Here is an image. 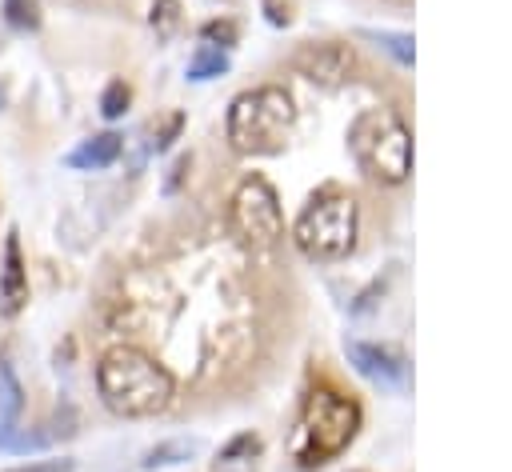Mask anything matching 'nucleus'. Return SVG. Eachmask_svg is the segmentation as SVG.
Here are the masks:
<instances>
[{
	"label": "nucleus",
	"mask_w": 512,
	"mask_h": 472,
	"mask_svg": "<svg viewBox=\"0 0 512 472\" xmlns=\"http://www.w3.org/2000/svg\"><path fill=\"white\" fill-rule=\"evenodd\" d=\"M356 428H360V408L332 388H316L300 408V420L292 432V456L304 468L324 464L352 444Z\"/></svg>",
	"instance_id": "nucleus-4"
},
{
	"label": "nucleus",
	"mask_w": 512,
	"mask_h": 472,
	"mask_svg": "<svg viewBox=\"0 0 512 472\" xmlns=\"http://www.w3.org/2000/svg\"><path fill=\"white\" fill-rule=\"evenodd\" d=\"M20 412H24V388L12 372V364L0 360V448H12L16 428H20Z\"/></svg>",
	"instance_id": "nucleus-10"
},
{
	"label": "nucleus",
	"mask_w": 512,
	"mask_h": 472,
	"mask_svg": "<svg viewBox=\"0 0 512 472\" xmlns=\"http://www.w3.org/2000/svg\"><path fill=\"white\" fill-rule=\"evenodd\" d=\"M220 72H228L224 48H220V44H200V48L192 52V60H188V80H212V76H220Z\"/></svg>",
	"instance_id": "nucleus-12"
},
{
	"label": "nucleus",
	"mask_w": 512,
	"mask_h": 472,
	"mask_svg": "<svg viewBox=\"0 0 512 472\" xmlns=\"http://www.w3.org/2000/svg\"><path fill=\"white\" fill-rule=\"evenodd\" d=\"M256 456H260V436L240 432V436H232V440L220 448V456H216V472L236 468V464H248V460H256Z\"/></svg>",
	"instance_id": "nucleus-15"
},
{
	"label": "nucleus",
	"mask_w": 512,
	"mask_h": 472,
	"mask_svg": "<svg viewBox=\"0 0 512 472\" xmlns=\"http://www.w3.org/2000/svg\"><path fill=\"white\" fill-rule=\"evenodd\" d=\"M176 20H180V4H176V0H156V4H152V28H156L160 36H168V32L176 28Z\"/></svg>",
	"instance_id": "nucleus-19"
},
{
	"label": "nucleus",
	"mask_w": 512,
	"mask_h": 472,
	"mask_svg": "<svg viewBox=\"0 0 512 472\" xmlns=\"http://www.w3.org/2000/svg\"><path fill=\"white\" fill-rule=\"evenodd\" d=\"M4 472H72V460H32V464H16Z\"/></svg>",
	"instance_id": "nucleus-21"
},
{
	"label": "nucleus",
	"mask_w": 512,
	"mask_h": 472,
	"mask_svg": "<svg viewBox=\"0 0 512 472\" xmlns=\"http://www.w3.org/2000/svg\"><path fill=\"white\" fill-rule=\"evenodd\" d=\"M296 68L304 80L312 84H324V88H336L348 72H352V52L336 40H320V44H304L296 52Z\"/></svg>",
	"instance_id": "nucleus-8"
},
{
	"label": "nucleus",
	"mask_w": 512,
	"mask_h": 472,
	"mask_svg": "<svg viewBox=\"0 0 512 472\" xmlns=\"http://www.w3.org/2000/svg\"><path fill=\"white\" fill-rule=\"evenodd\" d=\"M292 240L308 260H340V256H348L352 244H356V200L344 196V192L316 196L300 212V220L292 228Z\"/></svg>",
	"instance_id": "nucleus-5"
},
{
	"label": "nucleus",
	"mask_w": 512,
	"mask_h": 472,
	"mask_svg": "<svg viewBox=\"0 0 512 472\" xmlns=\"http://www.w3.org/2000/svg\"><path fill=\"white\" fill-rule=\"evenodd\" d=\"M180 124H184V116L180 112H168L160 124L152 120V140H148V148H156V152H164L172 140H176V132H180Z\"/></svg>",
	"instance_id": "nucleus-18"
},
{
	"label": "nucleus",
	"mask_w": 512,
	"mask_h": 472,
	"mask_svg": "<svg viewBox=\"0 0 512 472\" xmlns=\"http://www.w3.org/2000/svg\"><path fill=\"white\" fill-rule=\"evenodd\" d=\"M360 36H364V40H372L376 48H384L388 56H396V64H404V68H408L412 60H416L412 36H404V32H388V28H380V32H376V28H364Z\"/></svg>",
	"instance_id": "nucleus-14"
},
{
	"label": "nucleus",
	"mask_w": 512,
	"mask_h": 472,
	"mask_svg": "<svg viewBox=\"0 0 512 472\" xmlns=\"http://www.w3.org/2000/svg\"><path fill=\"white\" fill-rule=\"evenodd\" d=\"M184 168H188V156H180V160L172 164V176H168V184H164L168 192H176V184H180V176H184Z\"/></svg>",
	"instance_id": "nucleus-22"
},
{
	"label": "nucleus",
	"mask_w": 512,
	"mask_h": 472,
	"mask_svg": "<svg viewBox=\"0 0 512 472\" xmlns=\"http://www.w3.org/2000/svg\"><path fill=\"white\" fill-rule=\"evenodd\" d=\"M120 152H124V136H116V132H100V136L80 140V148L68 152V164H72V168H92V172H96V168L116 164Z\"/></svg>",
	"instance_id": "nucleus-11"
},
{
	"label": "nucleus",
	"mask_w": 512,
	"mask_h": 472,
	"mask_svg": "<svg viewBox=\"0 0 512 472\" xmlns=\"http://www.w3.org/2000/svg\"><path fill=\"white\" fill-rule=\"evenodd\" d=\"M292 124H296L292 96L276 84H264V88L240 92L232 100L224 128H228V144L240 156H276V152H284Z\"/></svg>",
	"instance_id": "nucleus-2"
},
{
	"label": "nucleus",
	"mask_w": 512,
	"mask_h": 472,
	"mask_svg": "<svg viewBox=\"0 0 512 472\" xmlns=\"http://www.w3.org/2000/svg\"><path fill=\"white\" fill-rule=\"evenodd\" d=\"M4 20L20 32L40 28V4L36 0H4Z\"/></svg>",
	"instance_id": "nucleus-17"
},
{
	"label": "nucleus",
	"mask_w": 512,
	"mask_h": 472,
	"mask_svg": "<svg viewBox=\"0 0 512 472\" xmlns=\"http://www.w3.org/2000/svg\"><path fill=\"white\" fill-rule=\"evenodd\" d=\"M204 40H208V44L220 40V48H228V44L236 40V24H228V20H212V24L204 28Z\"/></svg>",
	"instance_id": "nucleus-20"
},
{
	"label": "nucleus",
	"mask_w": 512,
	"mask_h": 472,
	"mask_svg": "<svg viewBox=\"0 0 512 472\" xmlns=\"http://www.w3.org/2000/svg\"><path fill=\"white\" fill-rule=\"evenodd\" d=\"M348 360L356 364V372L380 388H400L408 380V360L404 352L388 348V344H364V340H348L344 344Z\"/></svg>",
	"instance_id": "nucleus-7"
},
{
	"label": "nucleus",
	"mask_w": 512,
	"mask_h": 472,
	"mask_svg": "<svg viewBox=\"0 0 512 472\" xmlns=\"http://www.w3.org/2000/svg\"><path fill=\"white\" fill-rule=\"evenodd\" d=\"M348 152L380 184H404L412 172V136L388 108H364L348 124Z\"/></svg>",
	"instance_id": "nucleus-3"
},
{
	"label": "nucleus",
	"mask_w": 512,
	"mask_h": 472,
	"mask_svg": "<svg viewBox=\"0 0 512 472\" xmlns=\"http://www.w3.org/2000/svg\"><path fill=\"white\" fill-rule=\"evenodd\" d=\"M128 100H132V88L124 80H108L104 92H100V112L104 120H120L128 112Z\"/></svg>",
	"instance_id": "nucleus-16"
},
{
	"label": "nucleus",
	"mask_w": 512,
	"mask_h": 472,
	"mask_svg": "<svg viewBox=\"0 0 512 472\" xmlns=\"http://www.w3.org/2000/svg\"><path fill=\"white\" fill-rule=\"evenodd\" d=\"M228 220H232V232L240 236V244H248V248H276L284 236L280 196L264 176H244L236 184Z\"/></svg>",
	"instance_id": "nucleus-6"
},
{
	"label": "nucleus",
	"mask_w": 512,
	"mask_h": 472,
	"mask_svg": "<svg viewBox=\"0 0 512 472\" xmlns=\"http://www.w3.org/2000/svg\"><path fill=\"white\" fill-rule=\"evenodd\" d=\"M28 304V268H24V252H20V236L8 232L4 236V256H0V312L12 320L20 316Z\"/></svg>",
	"instance_id": "nucleus-9"
},
{
	"label": "nucleus",
	"mask_w": 512,
	"mask_h": 472,
	"mask_svg": "<svg viewBox=\"0 0 512 472\" xmlns=\"http://www.w3.org/2000/svg\"><path fill=\"white\" fill-rule=\"evenodd\" d=\"M196 440H164V444H156V448H148L144 452V460H140V468H168V464H180V460H192L196 456Z\"/></svg>",
	"instance_id": "nucleus-13"
},
{
	"label": "nucleus",
	"mask_w": 512,
	"mask_h": 472,
	"mask_svg": "<svg viewBox=\"0 0 512 472\" xmlns=\"http://www.w3.org/2000/svg\"><path fill=\"white\" fill-rule=\"evenodd\" d=\"M96 392H100L108 412H116L124 420H148V416H160L172 404L176 380L144 348L120 344V348L100 356V364H96Z\"/></svg>",
	"instance_id": "nucleus-1"
}]
</instances>
